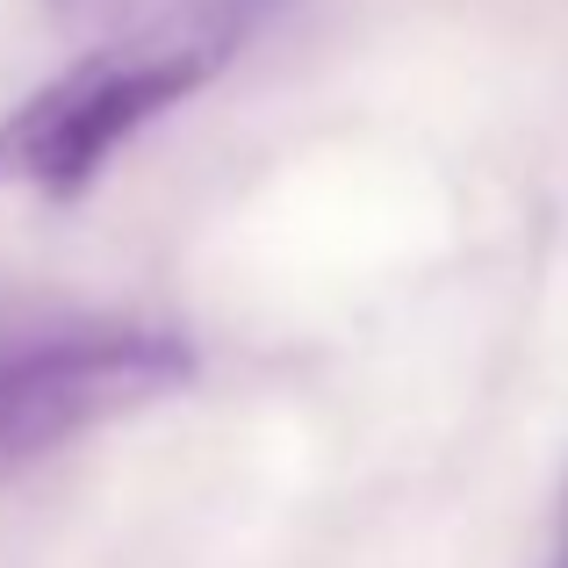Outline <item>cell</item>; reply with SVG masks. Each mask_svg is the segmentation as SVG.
Here are the masks:
<instances>
[{
  "instance_id": "4",
  "label": "cell",
  "mask_w": 568,
  "mask_h": 568,
  "mask_svg": "<svg viewBox=\"0 0 568 568\" xmlns=\"http://www.w3.org/2000/svg\"><path fill=\"white\" fill-rule=\"evenodd\" d=\"M547 568H568V483H561V504H555V547H547Z\"/></svg>"
},
{
  "instance_id": "1",
  "label": "cell",
  "mask_w": 568,
  "mask_h": 568,
  "mask_svg": "<svg viewBox=\"0 0 568 568\" xmlns=\"http://www.w3.org/2000/svg\"><path fill=\"white\" fill-rule=\"evenodd\" d=\"M194 382V346L173 324L65 317L0 338V468L43 460L51 446Z\"/></svg>"
},
{
  "instance_id": "3",
  "label": "cell",
  "mask_w": 568,
  "mask_h": 568,
  "mask_svg": "<svg viewBox=\"0 0 568 568\" xmlns=\"http://www.w3.org/2000/svg\"><path fill=\"white\" fill-rule=\"evenodd\" d=\"M274 8H281V0H166V8L152 14V29L216 80V72L231 65L252 37H260V22Z\"/></svg>"
},
{
  "instance_id": "2",
  "label": "cell",
  "mask_w": 568,
  "mask_h": 568,
  "mask_svg": "<svg viewBox=\"0 0 568 568\" xmlns=\"http://www.w3.org/2000/svg\"><path fill=\"white\" fill-rule=\"evenodd\" d=\"M202 80L209 72L144 22L138 37L80 58L51 87H37L14 115H0V181L80 194L115 144H130L152 115L181 109Z\"/></svg>"
},
{
  "instance_id": "5",
  "label": "cell",
  "mask_w": 568,
  "mask_h": 568,
  "mask_svg": "<svg viewBox=\"0 0 568 568\" xmlns=\"http://www.w3.org/2000/svg\"><path fill=\"white\" fill-rule=\"evenodd\" d=\"M51 8H94V0H51Z\"/></svg>"
}]
</instances>
